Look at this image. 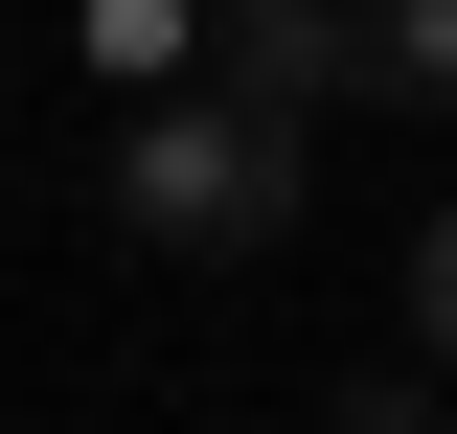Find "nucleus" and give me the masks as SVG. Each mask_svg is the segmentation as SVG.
Returning <instances> with one entry per match:
<instances>
[{"mask_svg":"<svg viewBox=\"0 0 457 434\" xmlns=\"http://www.w3.org/2000/svg\"><path fill=\"white\" fill-rule=\"evenodd\" d=\"M297 161H320V114L183 69V92L114 114V229H137V252H183V274H206V252H275V229H297Z\"/></svg>","mask_w":457,"mask_h":434,"instance_id":"nucleus-1","label":"nucleus"},{"mask_svg":"<svg viewBox=\"0 0 457 434\" xmlns=\"http://www.w3.org/2000/svg\"><path fill=\"white\" fill-rule=\"evenodd\" d=\"M206 69L275 92V114H343L366 92V0H206Z\"/></svg>","mask_w":457,"mask_h":434,"instance_id":"nucleus-2","label":"nucleus"},{"mask_svg":"<svg viewBox=\"0 0 457 434\" xmlns=\"http://www.w3.org/2000/svg\"><path fill=\"white\" fill-rule=\"evenodd\" d=\"M69 46H92L114 92H183V69H206V0H69Z\"/></svg>","mask_w":457,"mask_h":434,"instance_id":"nucleus-3","label":"nucleus"},{"mask_svg":"<svg viewBox=\"0 0 457 434\" xmlns=\"http://www.w3.org/2000/svg\"><path fill=\"white\" fill-rule=\"evenodd\" d=\"M366 92H389V114H457V0H366Z\"/></svg>","mask_w":457,"mask_h":434,"instance_id":"nucleus-4","label":"nucleus"},{"mask_svg":"<svg viewBox=\"0 0 457 434\" xmlns=\"http://www.w3.org/2000/svg\"><path fill=\"white\" fill-rule=\"evenodd\" d=\"M411 343L457 366V206H411Z\"/></svg>","mask_w":457,"mask_h":434,"instance_id":"nucleus-5","label":"nucleus"}]
</instances>
